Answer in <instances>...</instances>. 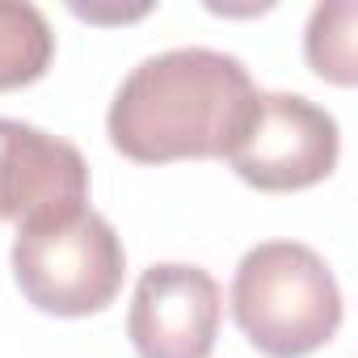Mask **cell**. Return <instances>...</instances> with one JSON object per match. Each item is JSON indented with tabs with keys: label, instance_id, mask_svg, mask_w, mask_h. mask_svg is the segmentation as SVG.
Here are the masks:
<instances>
[{
	"label": "cell",
	"instance_id": "6da1fadb",
	"mask_svg": "<svg viewBox=\"0 0 358 358\" xmlns=\"http://www.w3.org/2000/svg\"><path fill=\"white\" fill-rule=\"evenodd\" d=\"M253 76L236 55L211 47H177L148 55L118 85L106 131L139 164L215 160L228 152L253 101Z\"/></svg>",
	"mask_w": 358,
	"mask_h": 358
},
{
	"label": "cell",
	"instance_id": "7a4b0ae2",
	"mask_svg": "<svg viewBox=\"0 0 358 358\" xmlns=\"http://www.w3.org/2000/svg\"><path fill=\"white\" fill-rule=\"evenodd\" d=\"M232 316L266 358H308L341 329V291L329 262L299 241L249 249L232 278Z\"/></svg>",
	"mask_w": 358,
	"mask_h": 358
},
{
	"label": "cell",
	"instance_id": "3957f363",
	"mask_svg": "<svg viewBox=\"0 0 358 358\" xmlns=\"http://www.w3.org/2000/svg\"><path fill=\"white\" fill-rule=\"evenodd\" d=\"M13 278L26 303L47 316H93L118 299L127 278V249L114 224L85 207L59 224L17 228Z\"/></svg>",
	"mask_w": 358,
	"mask_h": 358
},
{
	"label": "cell",
	"instance_id": "277c9868",
	"mask_svg": "<svg viewBox=\"0 0 358 358\" xmlns=\"http://www.w3.org/2000/svg\"><path fill=\"white\" fill-rule=\"evenodd\" d=\"M341 135L337 118L299 93H253L241 131L224 160L245 186L262 194L308 190L337 169Z\"/></svg>",
	"mask_w": 358,
	"mask_h": 358
},
{
	"label": "cell",
	"instance_id": "5b68a950",
	"mask_svg": "<svg viewBox=\"0 0 358 358\" xmlns=\"http://www.w3.org/2000/svg\"><path fill=\"white\" fill-rule=\"evenodd\" d=\"M224 320V291L203 266L156 262L139 274L127 337L139 358H211Z\"/></svg>",
	"mask_w": 358,
	"mask_h": 358
},
{
	"label": "cell",
	"instance_id": "8992f818",
	"mask_svg": "<svg viewBox=\"0 0 358 358\" xmlns=\"http://www.w3.org/2000/svg\"><path fill=\"white\" fill-rule=\"evenodd\" d=\"M89 207V164L76 143L0 118V220L17 228L59 224Z\"/></svg>",
	"mask_w": 358,
	"mask_h": 358
},
{
	"label": "cell",
	"instance_id": "52a82bcc",
	"mask_svg": "<svg viewBox=\"0 0 358 358\" xmlns=\"http://www.w3.org/2000/svg\"><path fill=\"white\" fill-rule=\"evenodd\" d=\"M51 59L55 34L43 9L26 0H0V93L43 80Z\"/></svg>",
	"mask_w": 358,
	"mask_h": 358
},
{
	"label": "cell",
	"instance_id": "ba28073f",
	"mask_svg": "<svg viewBox=\"0 0 358 358\" xmlns=\"http://www.w3.org/2000/svg\"><path fill=\"white\" fill-rule=\"evenodd\" d=\"M354 22H358L354 0H329V5H316V9H312L308 34H303L308 68H312L320 80L341 85V89H350V85L358 80Z\"/></svg>",
	"mask_w": 358,
	"mask_h": 358
}]
</instances>
